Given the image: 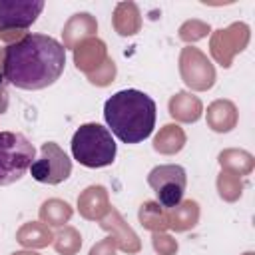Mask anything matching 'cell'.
I'll return each mask as SVG.
<instances>
[{"mask_svg":"<svg viewBox=\"0 0 255 255\" xmlns=\"http://www.w3.org/2000/svg\"><path fill=\"white\" fill-rule=\"evenodd\" d=\"M104 56H106V46L100 40H86L82 46L76 48V54H74L76 66L86 72L90 68H98L100 66L98 62L104 60Z\"/></svg>","mask_w":255,"mask_h":255,"instance_id":"10","label":"cell"},{"mask_svg":"<svg viewBox=\"0 0 255 255\" xmlns=\"http://www.w3.org/2000/svg\"><path fill=\"white\" fill-rule=\"evenodd\" d=\"M207 122L215 131H229L235 126V108L231 102H215L207 112Z\"/></svg>","mask_w":255,"mask_h":255,"instance_id":"12","label":"cell"},{"mask_svg":"<svg viewBox=\"0 0 255 255\" xmlns=\"http://www.w3.org/2000/svg\"><path fill=\"white\" fill-rule=\"evenodd\" d=\"M14 255H36V253H14Z\"/></svg>","mask_w":255,"mask_h":255,"instance_id":"22","label":"cell"},{"mask_svg":"<svg viewBox=\"0 0 255 255\" xmlns=\"http://www.w3.org/2000/svg\"><path fill=\"white\" fill-rule=\"evenodd\" d=\"M4 84H6V78H4V74L0 72V114L6 110V106H8V94H6V90H4Z\"/></svg>","mask_w":255,"mask_h":255,"instance_id":"21","label":"cell"},{"mask_svg":"<svg viewBox=\"0 0 255 255\" xmlns=\"http://www.w3.org/2000/svg\"><path fill=\"white\" fill-rule=\"evenodd\" d=\"M66 48L52 36L26 34L8 44L2 54V74L6 82L20 90H44L64 72Z\"/></svg>","mask_w":255,"mask_h":255,"instance_id":"1","label":"cell"},{"mask_svg":"<svg viewBox=\"0 0 255 255\" xmlns=\"http://www.w3.org/2000/svg\"><path fill=\"white\" fill-rule=\"evenodd\" d=\"M30 173L40 183L56 185V183L66 181L70 177V173H72V159L66 155V151L58 143L46 141V143H42L40 157L32 161Z\"/></svg>","mask_w":255,"mask_h":255,"instance_id":"6","label":"cell"},{"mask_svg":"<svg viewBox=\"0 0 255 255\" xmlns=\"http://www.w3.org/2000/svg\"><path fill=\"white\" fill-rule=\"evenodd\" d=\"M245 255H253V253H245Z\"/></svg>","mask_w":255,"mask_h":255,"instance_id":"23","label":"cell"},{"mask_svg":"<svg viewBox=\"0 0 255 255\" xmlns=\"http://www.w3.org/2000/svg\"><path fill=\"white\" fill-rule=\"evenodd\" d=\"M169 114L183 122H195L201 114V104L197 98H191L189 94H177L169 102Z\"/></svg>","mask_w":255,"mask_h":255,"instance_id":"11","label":"cell"},{"mask_svg":"<svg viewBox=\"0 0 255 255\" xmlns=\"http://www.w3.org/2000/svg\"><path fill=\"white\" fill-rule=\"evenodd\" d=\"M50 239H52L50 231H48L46 227L38 225V223H28V225H26V227H22V229H20V233H18V241H20L22 245L42 247V245L50 243Z\"/></svg>","mask_w":255,"mask_h":255,"instance_id":"17","label":"cell"},{"mask_svg":"<svg viewBox=\"0 0 255 255\" xmlns=\"http://www.w3.org/2000/svg\"><path fill=\"white\" fill-rule=\"evenodd\" d=\"M153 145H155L157 151H165V153L177 151L183 145V131L177 126H165L161 129V133L155 137Z\"/></svg>","mask_w":255,"mask_h":255,"instance_id":"15","label":"cell"},{"mask_svg":"<svg viewBox=\"0 0 255 255\" xmlns=\"http://www.w3.org/2000/svg\"><path fill=\"white\" fill-rule=\"evenodd\" d=\"M205 32H209V26L201 24V22H187L183 28H181V38L183 40H197L201 36H205Z\"/></svg>","mask_w":255,"mask_h":255,"instance_id":"19","label":"cell"},{"mask_svg":"<svg viewBox=\"0 0 255 255\" xmlns=\"http://www.w3.org/2000/svg\"><path fill=\"white\" fill-rule=\"evenodd\" d=\"M155 102L133 88L120 90L104 104V118L122 143H139L147 139L155 128Z\"/></svg>","mask_w":255,"mask_h":255,"instance_id":"2","label":"cell"},{"mask_svg":"<svg viewBox=\"0 0 255 255\" xmlns=\"http://www.w3.org/2000/svg\"><path fill=\"white\" fill-rule=\"evenodd\" d=\"M72 155L86 167H106L116 159V141L108 128L100 124H84L72 135Z\"/></svg>","mask_w":255,"mask_h":255,"instance_id":"3","label":"cell"},{"mask_svg":"<svg viewBox=\"0 0 255 255\" xmlns=\"http://www.w3.org/2000/svg\"><path fill=\"white\" fill-rule=\"evenodd\" d=\"M219 193L225 199H235L237 195H241L239 177L233 175V173H221V177H219Z\"/></svg>","mask_w":255,"mask_h":255,"instance_id":"18","label":"cell"},{"mask_svg":"<svg viewBox=\"0 0 255 255\" xmlns=\"http://www.w3.org/2000/svg\"><path fill=\"white\" fill-rule=\"evenodd\" d=\"M72 215V209L66 201H60V199H52V201H46L40 209V217L44 221H48L50 225H62L64 221H68Z\"/></svg>","mask_w":255,"mask_h":255,"instance_id":"14","label":"cell"},{"mask_svg":"<svg viewBox=\"0 0 255 255\" xmlns=\"http://www.w3.org/2000/svg\"><path fill=\"white\" fill-rule=\"evenodd\" d=\"M181 72L185 78V84L197 90H207L211 88L215 74L211 64L207 62V58L195 50V48H185L183 56H181Z\"/></svg>","mask_w":255,"mask_h":255,"instance_id":"9","label":"cell"},{"mask_svg":"<svg viewBox=\"0 0 255 255\" xmlns=\"http://www.w3.org/2000/svg\"><path fill=\"white\" fill-rule=\"evenodd\" d=\"M153 247H155L161 255H171V253L177 249V243H175L171 237H167V235L155 233V235H153Z\"/></svg>","mask_w":255,"mask_h":255,"instance_id":"20","label":"cell"},{"mask_svg":"<svg viewBox=\"0 0 255 255\" xmlns=\"http://www.w3.org/2000/svg\"><path fill=\"white\" fill-rule=\"evenodd\" d=\"M36 159V147L20 131H0V185L24 177Z\"/></svg>","mask_w":255,"mask_h":255,"instance_id":"4","label":"cell"},{"mask_svg":"<svg viewBox=\"0 0 255 255\" xmlns=\"http://www.w3.org/2000/svg\"><path fill=\"white\" fill-rule=\"evenodd\" d=\"M147 183L157 195V205L163 209H173L183 199L187 175L181 165H175V163L157 165L149 171Z\"/></svg>","mask_w":255,"mask_h":255,"instance_id":"5","label":"cell"},{"mask_svg":"<svg viewBox=\"0 0 255 255\" xmlns=\"http://www.w3.org/2000/svg\"><path fill=\"white\" fill-rule=\"evenodd\" d=\"M42 10V0H0V32L18 34V30L30 28Z\"/></svg>","mask_w":255,"mask_h":255,"instance_id":"7","label":"cell"},{"mask_svg":"<svg viewBox=\"0 0 255 255\" xmlns=\"http://www.w3.org/2000/svg\"><path fill=\"white\" fill-rule=\"evenodd\" d=\"M249 42V28L243 22L231 24L227 30H217L211 38V52L221 66H229L233 54L241 52Z\"/></svg>","mask_w":255,"mask_h":255,"instance_id":"8","label":"cell"},{"mask_svg":"<svg viewBox=\"0 0 255 255\" xmlns=\"http://www.w3.org/2000/svg\"><path fill=\"white\" fill-rule=\"evenodd\" d=\"M197 203L195 201H185L183 205L179 203L177 207L171 209V215L167 217V225H171L177 231H183L187 227H193L197 221Z\"/></svg>","mask_w":255,"mask_h":255,"instance_id":"13","label":"cell"},{"mask_svg":"<svg viewBox=\"0 0 255 255\" xmlns=\"http://www.w3.org/2000/svg\"><path fill=\"white\" fill-rule=\"evenodd\" d=\"M139 221L147 229H155V231L157 229L161 231V229L167 227V217H165L163 209L157 203H153V201H147V203L141 205V209H139Z\"/></svg>","mask_w":255,"mask_h":255,"instance_id":"16","label":"cell"}]
</instances>
